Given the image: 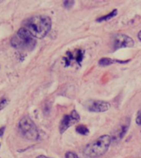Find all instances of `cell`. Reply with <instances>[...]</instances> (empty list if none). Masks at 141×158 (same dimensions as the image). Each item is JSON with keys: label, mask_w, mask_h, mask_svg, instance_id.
I'll return each instance as SVG.
<instances>
[{"label": "cell", "mask_w": 141, "mask_h": 158, "mask_svg": "<svg viewBox=\"0 0 141 158\" xmlns=\"http://www.w3.org/2000/svg\"><path fill=\"white\" fill-rule=\"evenodd\" d=\"M23 27L37 39H42L51 29V19L45 15H35L23 22Z\"/></svg>", "instance_id": "1"}, {"label": "cell", "mask_w": 141, "mask_h": 158, "mask_svg": "<svg viewBox=\"0 0 141 158\" xmlns=\"http://www.w3.org/2000/svg\"><path fill=\"white\" fill-rule=\"evenodd\" d=\"M13 48L23 51H31L36 44V38L24 27L20 28L11 40Z\"/></svg>", "instance_id": "2"}, {"label": "cell", "mask_w": 141, "mask_h": 158, "mask_svg": "<svg viewBox=\"0 0 141 158\" xmlns=\"http://www.w3.org/2000/svg\"><path fill=\"white\" fill-rule=\"evenodd\" d=\"M111 143V136L103 135L88 143L84 149V154L91 158L101 156L107 152Z\"/></svg>", "instance_id": "3"}, {"label": "cell", "mask_w": 141, "mask_h": 158, "mask_svg": "<svg viewBox=\"0 0 141 158\" xmlns=\"http://www.w3.org/2000/svg\"><path fill=\"white\" fill-rule=\"evenodd\" d=\"M18 130L25 138L28 140H37L39 138V131L33 121L27 116L20 119Z\"/></svg>", "instance_id": "4"}, {"label": "cell", "mask_w": 141, "mask_h": 158, "mask_svg": "<svg viewBox=\"0 0 141 158\" xmlns=\"http://www.w3.org/2000/svg\"><path fill=\"white\" fill-rule=\"evenodd\" d=\"M80 119V116L78 114L76 110H73L69 114H66L62 118L60 124H59V132L60 133H63L64 132L68 129L69 127L74 125L76 123H78Z\"/></svg>", "instance_id": "5"}, {"label": "cell", "mask_w": 141, "mask_h": 158, "mask_svg": "<svg viewBox=\"0 0 141 158\" xmlns=\"http://www.w3.org/2000/svg\"><path fill=\"white\" fill-rule=\"evenodd\" d=\"M84 51L83 49H75L73 52H67L66 55L64 57L63 61H64V66H69L73 61L76 62L77 64L80 65L83 59Z\"/></svg>", "instance_id": "6"}, {"label": "cell", "mask_w": 141, "mask_h": 158, "mask_svg": "<svg viewBox=\"0 0 141 158\" xmlns=\"http://www.w3.org/2000/svg\"><path fill=\"white\" fill-rule=\"evenodd\" d=\"M134 40L130 37L125 34H117L115 35L114 39V49L121 48H130L134 46Z\"/></svg>", "instance_id": "7"}, {"label": "cell", "mask_w": 141, "mask_h": 158, "mask_svg": "<svg viewBox=\"0 0 141 158\" xmlns=\"http://www.w3.org/2000/svg\"><path fill=\"white\" fill-rule=\"evenodd\" d=\"M110 108V104L104 101H92L88 106V110L92 112L101 113L108 110Z\"/></svg>", "instance_id": "8"}, {"label": "cell", "mask_w": 141, "mask_h": 158, "mask_svg": "<svg viewBox=\"0 0 141 158\" xmlns=\"http://www.w3.org/2000/svg\"><path fill=\"white\" fill-rule=\"evenodd\" d=\"M114 63H126V62L118 61V60H116V59H109V58H102V59L99 60V65H101L102 67L108 66V65H111V64H114Z\"/></svg>", "instance_id": "9"}, {"label": "cell", "mask_w": 141, "mask_h": 158, "mask_svg": "<svg viewBox=\"0 0 141 158\" xmlns=\"http://www.w3.org/2000/svg\"><path fill=\"white\" fill-rule=\"evenodd\" d=\"M117 14V10L115 9L113 10L112 12H110L109 14L106 15V16H103V17H101L100 18L96 20V22H104V21H109L110 19H111L112 17H114Z\"/></svg>", "instance_id": "10"}, {"label": "cell", "mask_w": 141, "mask_h": 158, "mask_svg": "<svg viewBox=\"0 0 141 158\" xmlns=\"http://www.w3.org/2000/svg\"><path fill=\"white\" fill-rule=\"evenodd\" d=\"M76 131L82 135H88L89 133V129L85 125H79L76 128Z\"/></svg>", "instance_id": "11"}, {"label": "cell", "mask_w": 141, "mask_h": 158, "mask_svg": "<svg viewBox=\"0 0 141 158\" xmlns=\"http://www.w3.org/2000/svg\"><path fill=\"white\" fill-rule=\"evenodd\" d=\"M128 128H129V126H127V125L121 126V130H120V132H119L118 137H117L119 139H121V138H123V136L125 135V134L126 133V132H127V129H128Z\"/></svg>", "instance_id": "12"}, {"label": "cell", "mask_w": 141, "mask_h": 158, "mask_svg": "<svg viewBox=\"0 0 141 158\" xmlns=\"http://www.w3.org/2000/svg\"><path fill=\"white\" fill-rule=\"evenodd\" d=\"M9 101L7 98H2L0 99V111L2 110V109H4L7 106Z\"/></svg>", "instance_id": "13"}, {"label": "cell", "mask_w": 141, "mask_h": 158, "mask_svg": "<svg viewBox=\"0 0 141 158\" xmlns=\"http://www.w3.org/2000/svg\"><path fill=\"white\" fill-rule=\"evenodd\" d=\"M65 158H79V157L78 156V155H77L76 153L72 152H66V154H65Z\"/></svg>", "instance_id": "14"}, {"label": "cell", "mask_w": 141, "mask_h": 158, "mask_svg": "<svg viewBox=\"0 0 141 158\" xmlns=\"http://www.w3.org/2000/svg\"><path fill=\"white\" fill-rule=\"evenodd\" d=\"M74 4V1H65L64 2V7H67V8H70V7Z\"/></svg>", "instance_id": "15"}, {"label": "cell", "mask_w": 141, "mask_h": 158, "mask_svg": "<svg viewBox=\"0 0 141 158\" xmlns=\"http://www.w3.org/2000/svg\"><path fill=\"white\" fill-rule=\"evenodd\" d=\"M136 123L138 124V125L141 126V110L139 111L138 114H137V117H136Z\"/></svg>", "instance_id": "16"}, {"label": "cell", "mask_w": 141, "mask_h": 158, "mask_svg": "<svg viewBox=\"0 0 141 158\" xmlns=\"http://www.w3.org/2000/svg\"><path fill=\"white\" fill-rule=\"evenodd\" d=\"M5 127H2V128H0V137H2L3 135V133H4V131H5Z\"/></svg>", "instance_id": "17"}, {"label": "cell", "mask_w": 141, "mask_h": 158, "mask_svg": "<svg viewBox=\"0 0 141 158\" xmlns=\"http://www.w3.org/2000/svg\"><path fill=\"white\" fill-rule=\"evenodd\" d=\"M36 158H51V157H48V156H37Z\"/></svg>", "instance_id": "18"}, {"label": "cell", "mask_w": 141, "mask_h": 158, "mask_svg": "<svg viewBox=\"0 0 141 158\" xmlns=\"http://www.w3.org/2000/svg\"><path fill=\"white\" fill-rule=\"evenodd\" d=\"M138 38L141 40V31L139 32V34H138Z\"/></svg>", "instance_id": "19"}]
</instances>
